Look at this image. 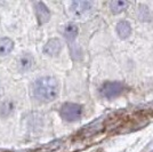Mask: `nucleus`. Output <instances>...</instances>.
Returning a JSON list of instances; mask_svg holds the SVG:
<instances>
[{
    "label": "nucleus",
    "mask_w": 153,
    "mask_h": 152,
    "mask_svg": "<svg viewBox=\"0 0 153 152\" xmlns=\"http://www.w3.org/2000/svg\"><path fill=\"white\" fill-rule=\"evenodd\" d=\"M17 64H19V71H22V72L29 71V70L32 68V65H33V57H32L30 54L24 53V54H22V55L19 57Z\"/></svg>",
    "instance_id": "0eeeda50"
},
{
    "label": "nucleus",
    "mask_w": 153,
    "mask_h": 152,
    "mask_svg": "<svg viewBox=\"0 0 153 152\" xmlns=\"http://www.w3.org/2000/svg\"><path fill=\"white\" fill-rule=\"evenodd\" d=\"M36 7V14H37V19L40 24H44L47 23L49 19H51V13H49V9L47 8L44 2H37L34 4Z\"/></svg>",
    "instance_id": "39448f33"
},
{
    "label": "nucleus",
    "mask_w": 153,
    "mask_h": 152,
    "mask_svg": "<svg viewBox=\"0 0 153 152\" xmlns=\"http://www.w3.org/2000/svg\"><path fill=\"white\" fill-rule=\"evenodd\" d=\"M32 95L41 102H51L58 96L59 83L54 77H41L32 85Z\"/></svg>",
    "instance_id": "f257e3e1"
},
{
    "label": "nucleus",
    "mask_w": 153,
    "mask_h": 152,
    "mask_svg": "<svg viewBox=\"0 0 153 152\" xmlns=\"http://www.w3.org/2000/svg\"><path fill=\"white\" fill-rule=\"evenodd\" d=\"M14 48V42L9 38L0 39V56H6Z\"/></svg>",
    "instance_id": "9d476101"
},
{
    "label": "nucleus",
    "mask_w": 153,
    "mask_h": 152,
    "mask_svg": "<svg viewBox=\"0 0 153 152\" xmlns=\"http://www.w3.org/2000/svg\"><path fill=\"white\" fill-rule=\"evenodd\" d=\"M62 49V42L59 39H51L44 47V53L49 55V56H56L59 54V51Z\"/></svg>",
    "instance_id": "423d86ee"
},
{
    "label": "nucleus",
    "mask_w": 153,
    "mask_h": 152,
    "mask_svg": "<svg viewBox=\"0 0 153 152\" xmlns=\"http://www.w3.org/2000/svg\"><path fill=\"white\" fill-rule=\"evenodd\" d=\"M125 89V86L121 83L118 81H108V83H103L101 87V94L103 97L108 98V100H112L122 94Z\"/></svg>",
    "instance_id": "7ed1b4c3"
},
{
    "label": "nucleus",
    "mask_w": 153,
    "mask_h": 152,
    "mask_svg": "<svg viewBox=\"0 0 153 152\" xmlns=\"http://www.w3.org/2000/svg\"><path fill=\"white\" fill-rule=\"evenodd\" d=\"M117 32L121 39H127L131 34V26L127 21H120L117 24Z\"/></svg>",
    "instance_id": "6e6552de"
},
{
    "label": "nucleus",
    "mask_w": 153,
    "mask_h": 152,
    "mask_svg": "<svg viewBox=\"0 0 153 152\" xmlns=\"http://www.w3.org/2000/svg\"><path fill=\"white\" fill-rule=\"evenodd\" d=\"M91 1H74L71 5V12L76 17H85L93 10Z\"/></svg>",
    "instance_id": "20e7f679"
},
{
    "label": "nucleus",
    "mask_w": 153,
    "mask_h": 152,
    "mask_svg": "<svg viewBox=\"0 0 153 152\" xmlns=\"http://www.w3.org/2000/svg\"><path fill=\"white\" fill-rule=\"evenodd\" d=\"M127 7L128 2L127 1H123V0H114V1H111L108 4V8H110V10H111L112 14H120Z\"/></svg>",
    "instance_id": "1a4fd4ad"
},
{
    "label": "nucleus",
    "mask_w": 153,
    "mask_h": 152,
    "mask_svg": "<svg viewBox=\"0 0 153 152\" xmlns=\"http://www.w3.org/2000/svg\"><path fill=\"white\" fill-rule=\"evenodd\" d=\"M137 16H138V19L142 21V22H150V21L152 19L151 10H150V8L147 6H145V5H140V6H138Z\"/></svg>",
    "instance_id": "9b49d317"
},
{
    "label": "nucleus",
    "mask_w": 153,
    "mask_h": 152,
    "mask_svg": "<svg viewBox=\"0 0 153 152\" xmlns=\"http://www.w3.org/2000/svg\"><path fill=\"white\" fill-rule=\"evenodd\" d=\"M14 112V104L10 101H4L0 103V117L8 118Z\"/></svg>",
    "instance_id": "f8f14e48"
},
{
    "label": "nucleus",
    "mask_w": 153,
    "mask_h": 152,
    "mask_svg": "<svg viewBox=\"0 0 153 152\" xmlns=\"http://www.w3.org/2000/svg\"><path fill=\"white\" fill-rule=\"evenodd\" d=\"M78 31H79V30H78V26H76V24L69 23V24H66L65 28H64L63 34L68 40H73V39L78 36Z\"/></svg>",
    "instance_id": "ddd939ff"
},
{
    "label": "nucleus",
    "mask_w": 153,
    "mask_h": 152,
    "mask_svg": "<svg viewBox=\"0 0 153 152\" xmlns=\"http://www.w3.org/2000/svg\"><path fill=\"white\" fill-rule=\"evenodd\" d=\"M82 107L76 103H64L59 110V114L65 121L73 122L79 120L82 115Z\"/></svg>",
    "instance_id": "f03ea898"
}]
</instances>
